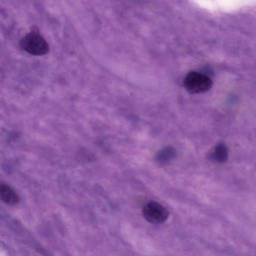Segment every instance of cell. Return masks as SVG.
Instances as JSON below:
<instances>
[{"mask_svg":"<svg viewBox=\"0 0 256 256\" xmlns=\"http://www.w3.org/2000/svg\"><path fill=\"white\" fill-rule=\"evenodd\" d=\"M19 197L8 185L0 182V200L6 204L13 206L18 204Z\"/></svg>","mask_w":256,"mask_h":256,"instance_id":"obj_4","label":"cell"},{"mask_svg":"<svg viewBox=\"0 0 256 256\" xmlns=\"http://www.w3.org/2000/svg\"><path fill=\"white\" fill-rule=\"evenodd\" d=\"M177 156V152L174 148L170 146H164L159 150L155 154L154 160L160 164H166Z\"/></svg>","mask_w":256,"mask_h":256,"instance_id":"obj_6","label":"cell"},{"mask_svg":"<svg viewBox=\"0 0 256 256\" xmlns=\"http://www.w3.org/2000/svg\"><path fill=\"white\" fill-rule=\"evenodd\" d=\"M21 45L26 52L34 56H43L49 51L48 42L36 32L26 34L22 39Z\"/></svg>","mask_w":256,"mask_h":256,"instance_id":"obj_2","label":"cell"},{"mask_svg":"<svg viewBox=\"0 0 256 256\" xmlns=\"http://www.w3.org/2000/svg\"><path fill=\"white\" fill-rule=\"evenodd\" d=\"M186 90L192 94L206 92L213 86V81L210 77L198 72H189L184 80Z\"/></svg>","mask_w":256,"mask_h":256,"instance_id":"obj_1","label":"cell"},{"mask_svg":"<svg viewBox=\"0 0 256 256\" xmlns=\"http://www.w3.org/2000/svg\"><path fill=\"white\" fill-rule=\"evenodd\" d=\"M228 149L226 144L222 142L218 143L212 152L208 154V159L212 162L220 164L226 162L228 159Z\"/></svg>","mask_w":256,"mask_h":256,"instance_id":"obj_5","label":"cell"},{"mask_svg":"<svg viewBox=\"0 0 256 256\" xmlns=\"http://www.w3.org/2000/svg\"><path fill=\"white\" fill-rule=\"evenodd\" d=\"M142 215L148 222L154 224H160L167 220L169 216V212L160 203L150 201L144 206Z\"/></svg>","mask_w":256,"mask_h":256,"instance_id":"obj_3","label":"cell"}]
</instances>
